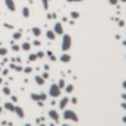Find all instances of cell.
<instances>
[{
    "label": "cell",
    "instance_id": "6da1fadb",
    "mask_svg": "<svg viewBox=\"0 0 126 126\" xmlns=\"http://www.w3.org/2000/svg\"><path fill=\"white\" fill-rule=\"evenodd\" d=\"M70 47H72V37L69 34H63V40H62V50L66 53V51H69L70 50Z\"/></svg>",
    "mask_w": 126,
    "mask_h": 126
},
{
    "label": "cell",
    "instance_id": "7a4b0ae2",
    "mask_svg": "<svg viewBox=\"0 0 126 126\" xmlns=\"http://www.w3.org/2000/svg\"><path fill=\"white\" fill-rule=\"evenodd\" d=\"M63 117H65V120H72V122H78L79 120L78 119V114L73 110H67V109L63 110Z\"/></svg>",
    "mask_w": 126,
    "mask_h": 126
},
{
    "label": "cell",
    "instance_id": "3957f363",
    "mask_svg": "<svg viewBox=\"0 0 126 126\" xmlns=\"http://www.w3.org/2000/svg\"><path fill=\"white\" fill-rule=\"evenodd\" d=\"M60 93H62V89L59 88V85H57V84H51V85H50L48 94H50L53 98H57V97H60Z\"/></svg>",
    "mask_w": 126,
    "mask_h": 126
},
{
    "label": "cell",
    "instance_id": "277c9868",
    "mask_svg": "<svg viewBox=\"0 0 126 126\" xmlns=\"http://www.w3.org/2000/svg\"><path fill=\"white\" fill-rule=\"evenodd\" d=\"M53 31L56 32V35H63V34H65L63 24H62V22H56V25H54V28H53Z\"/></svg>",
    "mask_w": 126,
    "mask_h": 126
},
{
    "label": "cell",
    "instance_id": "5b68a950",
    "mask_svg": "<svg viewBox=\"0 0 126 126\" xmlns=\"http://www.w3.org/2000/svg\"><path fill=\"white\" fill-rule=\"evenodd\" d=\"M48 116H50V119L54 122V123H57V122L60 120V116H59L57 110H50V112H48Z\"/></svg>",
    "mask_w": 126,
    "mask_h": 126
},
{
    "label": "cell",
    "instance_id": "8992f818",
    "mask_svg": "<svg viewBox=\"0 0 126 126\" xmlns=\"http://www.w3.org/2000/svg\"><path fill=\"white\" fill-rule=\"evenodd\" d=\"M13 113H16V116L19 117V119H24V117H25V112H24V109H22V107H19V106H15V110H13Z\"/></svg>",
    "mask_w": 126,
    "mask_h": 126
},
{
    "label": "cell",
    "instance_id": "52a82bcc",
    "mask_svg": "<svg viewBox=\"0 0 126 126\" xmlns=\"http://www.w3.org/2000/svg\"><path fill=\"white\" fill-rule=\"evenodd\" d=\"M5 5H6L7 10H10V12H15V10H16V5H15V0H5Z\"/></svg>",
    "mask_w": 126,
    "mask_h": 126
},
{
    "label": "cell",
    "instance_id": "ba28073f",
    "mask_svg": "<svg viewBox=\"0 0 126 126\" xmlns=\"http://www.w3.org/2000/svg\"><path fill=\"white\" fill-rule=\"evenodd\" d=\"M69 97H63L62 100H60V103H59V109L60 110H65L66 109V107H67V104H69Z\"/></svg>",
    "mask_w": 126,
    "mask_h": 126
},
{
    "label": "cell",
    "instance_id": "9c48e42d",
    "mask_svg": "<svg viewBox=\"0 0 126 126\" xmlns=\"http://www.w3.org/2000/svg\"><path fill=\"white\" fill-rule=\"evenodd\" d=\"M46 37L50 41H53V40H56V32L53 31V29H48V31H46Z\"/></svg>",
    "mask_w": 126,
    "mask_h": 126
},
{
    "label": "cell",
    "instance_id": "30bf717a",
    "mask_svg": "<svg viewBox=\"0 0 126 126\" xmlns=\"http://www.w3.org/2000/svg\"><path fill=\"white\" fill-rule=\"evenodd\" d=\"M72 60V57H70V54H67V53H63V54L60 56V62L62 63H69Z\"/></svg>",
    "mask_w": 126,
    "mask_h": 126
},
{
    "label": "cell",
    "instance_id": "8fae6325",
    "mask_svg": "<svg viewBox=\"0 0 126 126\" xmlns=\"http://www.w3.org/2000/svg\"><path fill=\"white\" fill-rule=\"evenodd\" d=\"M3 109H5V110H7V112H13V110H15V104H13L12 101H7V103H5Z\"/></svg>",
    "mask_w": 126,
    "mask_h": 126
},
{
    "label": "cell",
    "instance_id": "7c38bea8",
    "mask_svg": "<svg viewBox=\"0 0 126 126\" xmlns=\"http://www.w3.org/2000/svg\"><path fill=\"white\" fill-rule=\"evenodd\" d=\"M34 79H35V82H37L38 85H44V82H46V79H44L43 76H40V75H37Z\"/></svg>",
    "mask_w": 126,
    "mask_h": 126
},
{
    "label": "cell",
    "instance_id": "4fadbf2b",
    "mask_svg": "<svg viewBox=\"0 0 126 126\" xmlns=\"http://www.w3.org/2000/svg\"><path fill=\"white\" fill-rule=\"evenodd\" d=\"M31 31H32V34L35 35V37H40V35H41V29H40L38 27H34Z\"/></svg>",
    "mask_w": 126,
    "mask_h": 126
},
{
    "label": "cell",
    "instance_id": "5bb4252c",
    "mask_svg": "<svg viewBox=\"0 0 126 126\" xmlns=\"http://www.w3.org/2000/svg\"><path fill=\"white\" fill-rule=\"evenodd\" d=\"M22 16H24V18H29V7H28V6L22 7Z\"/></svg>",
    "mask_w": 126,
    "mask_h": 126
},
{
    "label": "cell",
    "instance_id": "9a60e30c",
    "mask_svg": "<svg viewBox=\"0 0 126 126\" xmlns=\"http://www.w3.org/2000/svg\"><path fill=\"white\" fill-rule=\"evenodd\" d=\"M21 48H22L24 51H29V50H31V44H29V43H22Z\"/></svg>",
    "mask_w": 126,
    "mask_h": 126
},
{
    "label": "cell",
    "instance_id": "2e32d148",
    "mask_svg": "<svg viewBox=\"0 0 126 126\" xmlns=\"http://www.w3.org/2000/svg\"><path fill=\"white\" fill-rule=\"evenodd\" d=\"M65 91H66L67 94H72V93H73V85H72V84L66 85V86H65Z\"/></svg>",
    "mask_w": 126,
    "mask_h": 126
},
{
    "label": "cell",
    "instance_id": "e0dca14e",
    "mask_svg": "<svg viewBox=\"0 0 126 126\" xmlns=\"http://www.w3.org/2000/svg\"><path fill=\"white\" fill-rule=\"evenodd\" d=\"M10 69H13V70H18V72L24 70V67H22V66H19V65H15V63H12V65H10Z\"/></svg>",
    "mask_w": 126,
    "mask_h": 126
},
{
    "label": "cell",
    "instance_id": "ac0fdd59",
    "mask_svg": "<svg viewBox=\"0 0 126 126\" xmlns=\"http://www.w3.org/2000/svg\"><path fill=\"white\" fill-rule=\"evenodd\" d=\"M46 54H47V56L50 57V60H51V62H56V60H57V57H56L54 54H53V53H51V51H47V53H46Z\"/></svg>",
    "mask_w": 126,
    "mask_h": 126
},
{
    "label": "cell",
    "instance_id": "d6986e66",
    "mask_svg": "<svg viewBox=\"0 0 126 126\" xmlns=\"http://www.w3.org/2000/svg\"><path fill=\"white\" fill-rule=\"evenodd\" d=\"M70 18H73V19H79L81 13H79V12H70Z\"/></svg>",
    "mask_w": 126,
    "mask_h": 126
},
{
    "label": "cell",
    "instance_id": "ffe728a7",
    "mask_svg": "<svg viewBox=\"0 0 126 126\" xmlns=\"http://www.w3.org/2000/svg\"><path fill=\"white\" fill-rule=\"evenodd\" d=\"M21 37H22V32H21V31H16V32L13 34V40H19Z\"/></svg>",
    "mask_w": 126,
    "mask_h": 126
},
{
    "label": "cell",
    "instance_id": "44dd1931",
    "mask_svg": "<svg viewBox=\"0 0 126 126\" xmlns=\"http://www.w3.org/2000/svg\"><path fill=\"white\" fill-rule=\"evenodd\" d=\"M57 85H59V88H60V89H62V88H65V86H66V82H65V79H59Z\"/></svg>",
    "mask_w": 126,
    "mask_h": 126
},
{
    "label": "cell",
    "instance_id": "7402d4cb",
    "mask_svg": "<svg viewBox=\"0 0 126 126\" xmlns=\"http://www.w3.org/2000/svg\"><path fill=\"white\" fill-rule=\"evenodd\" d=\"M31 98H32L34 101H41V100H40V94H34V93H32V94H31Z\"/></svg>",
    "mask_w": 126,
    "mask_h": 126
},
{
    "label": "cell",
    "instance_id": "603a6c76",
    "mask_svg": "<svg viewBox=\"0 0 126 126\" xmlns=\"http://www.w3.org/2000/svg\"><path fill=\"white\" fill-rule=\"evenodd\" d=\"M6 54H7V48L0 47V56H6Z\"/></svg>",
    "mask_w": 126,
    "mask_h": 126
},
{
    "label": "cell",
    "instance_id": "cb8c5ba5",
    "mask_svg": "<svg viewBox=\"0 0 126 126\" xmlns=\"http://www.w3.org/2000/svg\"><path fill=\"white\" fill-rule=\"evenodd\" d=\"M3 94L10 95V88H9V86H3Z\"/></svg>",
    "mask_w": 126,
    "mask_h": 126
},
{
    "label": "cell",
    "instance_id": "d4e9b609",
    "mask_svg": "<svg viewBox=\"0 0 126 126\" xmlns=\"http://www.w3.org/2000/svg\"><path fill=\"white\" fill-rule=\"evenodd\" d=\"M37 59H38V57H37V54H29V57H28V60H29V62H35Z\"/></svg>",
    "mask_w": 126,
    "mask_h": 126
},
{
    "label": "cell",
    "instance_id": "484cf974",
    "mask_svg": "<svg viewBox=\"0 0 126 126\" xmlns=\"http://www.w3.org/2000/svg\"><path fill=\"white\" fill-rule=\"evenodd\" d=\"M35 54H37L38 59H43V57L46 56V53H44V51H38V53H35Z\"/></svg>",
    "mask_w": 126,
    "mask_h": 126
},
{
    "label": "cell",
    "instance_id": "4316f807",
    "mask_svg": "<svg viewBox=\"0 0 126 126\" xmlns=\"http://www.w3.org/2000/svg\"><path fill=\"white\" fill-rule=\"evenodd\" d=\"M40 100H41V101H46V100H47V94L41 93V94H40Z\"/></svg>",
    "mask_w": 126,
    "mask_h": 126
},
{
    "label": "cell",
    "instance_id": "83f0119b",
    "mask_svg": "<svg viewBox=\"0 0 126 126\" xmlns=\"http://www.w3.org/2000/svg\"><path fill=\"white\" fill-rule=\"evenodd\" d=\"M41 2H43V6H44V9L47 10V9H48V0H41Z\"/></svg>",
    "mask_w": 126,
    "mask_h": 126
},
{
    "label": "cell",
    "instance_id": "f1b7e54d",
    "mask_svg": "<svg viewBox=\"0 0 126 126\" xmlns=\"http://www.w3.org/2000/svg\"><path fill=\"white\" fill-rule=\"evenodd\" d=\"M109 3H110L112 6H116V5L119 3V0H109Z\"/></svg>",
    "mask_w": 126,
    "mask_h": 126
},
{
    "label": "cell",
    "instance_id": "f546056e",
    "mask_svg": "<svg viewBox=\"0 0 126 126\" xmlns=\"http://www.w3.org/2000/svg\"><path fill=\"white\" fill-rule=\"evenodd\" d=\"M12 50H13V51H19V50H21V47H19V46H15V44H13V46H12Z\"/></svg>",
    "mask_w": 126,
    "mask_h": 126
},
{
    "label": "cell",
    "instance_id": "4dcf8cb0",
    "mask_svg": "<svg viewBox=\"0 0 126 126\" xmlns=\"http://www.w3.org/2000/svg\"><path fill=\"white\" fill-rule=\"evenodd\" d=\"M70 103H72V104H76V103H78V98H76V97H72V98H70Z\"/></svg>",
    "mask_w": 126,
    "mask_h": 126
},
{
    "label": "cell",
    "instance_id": "1f68e13d",
    "mask_svg": "<svg viewBox=\"0 0 126 126\" xmlns=\"http://www.w3.org/2000/svg\"><path fill=\"white\" fill-rule=\"evenodd\" d=\"M24 72H25V73H31V72H32V67H25Z\"/></svg>",
    "mask_w": 126,
    "mask_h": 126
},
{
    "label": "cell",
    "instance_id": "d6a6232c",
    "mask_svg": "<svg viewBox=\"0 0 126 126\" xmlns=\"http://www.w3.org/2000/svg\"><path fill=\"white\" fill-rule=\"evenodd\" d=\"M69 3H79V2H84V0H66Z\"/></svg>",
    "mask_w": 126,
    "mask_h": 126
},
{
    "label": "cell",
    "instance_id": "836d02e7",
    "mask_svg": "<svg viewBox=\"0 0 126 126\" xmlns=\"http://www.w3.org/2000/svg\"><path fill=\"white\" fill-rule=\"evenodd\" d=\"M10 100H12V103H16V101H18V97H16V95H12Z\"/></svg>",
    "mask_w": 126,
    "mask_h": 126
},
{
    "label": "cell",
    "instance_id": "e575fe53",
    "mask_svg": "<svg viewBox=\"0 0 126 126\" xmlns=\"http://www.w3.org/2000/svg\"><path fill=\"white\" fill-rule=\"evenodd\" d=\"M41 76H43V78H44V79H48V76H50V75H48V73H47V72H44V73H43V75H41Z\"/></svg>",
    "mask_w": 126,
    "mask_h": 126
},
{
    "label": "cell",
    "instance_id": "d590c367",
    "mask_svg": "<svg viewBox=\"0 0 126 126\" xmlns=\"http://www.w3.org/2000/svg\"><path fill=\"white\" fill-rule=\"evenodd\" d=\"M117 21V24H119V27H125V22L123 21H119V19H116Z\"/></svg>",
    "mask_w": 126,
    "mask_h": 126
},
{
    "label": "cell",
    "instance_id": "8d00e7d4",
    "mask_svg": "<svg viewBox=\"0 0 126 126\" xmlns=\"http://www.w3.org/2000/svg\"><path fill=\"white\" fill-rule=\"evenodd\" d=\"M40 44H41V41H40V40H35V41H34V46H37V47H38Z\"/></svg>",
    "mask_w": 126,
    "mask_h": 126
},
{
    "label": "cell",
    "instance_id": "74e56055",
    "mask_svg": "<svg viewBox=\"0 0 126 126\" xmlns=\"http://www.w3.org/2000/svg\"><path fill=\"white\" fill-rule=\"evenodd\" d=\"M122 109H123V110H126V101H123V103H122Z\"/></svg>",
    "mask_w": 126,
    "mask_h": 126
},
{
    "label": "cell",
    "instance_id": "f35d334b",
    "mask_svg": "<svg viewBox=\"0 0 126 126\" xmlns=\"http://www.w3.org/2000/svg\"><path fill=\"white\" fill-rule=\"evenodd\" d=\"M122 86H123V89H126V81H123V82H122Z\"/></svg>",
    "mask_w": 126,
    "mask_h": 126
},
{
    "label": "cell",
    "instance_id": "ab89813d",
    "mask_svg": "<svg viewBox=\"0 0 126 126\" xmlns=\"http://www.w3.org/2000/svg\"><path fill=\"white\" fill-rule=\"evenodd\" d=\"M122 98H123V101H126V93H125V94H122Z\"/></svg>",
    "mask_w": 126,
    "mask_h": 126
},
{
    "label": "cell",
    "instance_id": "60d3db41",
    "mask_svg": "<svg viewBox=\"0 0 126 126\" xmlns=\"http://www.w3.org/2000/svg\"><path fill=\"white\" fill-rule=\"evenodd\" d=\"M122 120H123V123L126 125V116H123V117H122Z\"/></svg>",
    "mask_w": 126,
    "mask_h": 126
},
{
    "label": "cell",
    "instance_id": "b9f144b4",
    "mask_svg": "<svg viewBox=\"0 0 126 126\" xmlns=\"http://www.w3.org/2000/svg\"><path fill=\"white\" fill-rule=\"evenodd\" d=\"M2 113H3V107H2V106H0V114H2Z\"/></svg>",
    "mask_w": 126,
    "mask_h": 126
},
{
    "label": "cell",
    "instance_id": "7bdbcfd3",
    "mask_svg": "<svg viewBox=\"0 0 126 126\" xmlns=\"http://www.w3.org/2000/svg\"><path fill=\"white\" fill-rule=\"evenodd\" d=\"M38 126H46V123H40V125H38Z\"/></svg>",
    "mask_w": 126,
    "mask_h": 126
},
{
    "label": "cell",
    "instance_id": "ee69618b",
    "mask_svg": "<svg viewBox=\"0 0 126 126\" xmlns=\"http://www.w3.org/2000/svg\"><path fill=\"white\" fill-rule=\"evenodd\" d=\"M24 126H31V123H25V125H24Z\"/></svg>",
    "mask_w": 126,
    "mask_h": 126
},
{
    "label": "cell",
    "instance_id": "f6af8a7d",
    "mask_svg": "<svg viewBox=\"0 0 126 126\" xmlns=\"http://www.w3.org/2000/svg\"><path fill=\"white\" fill-rule=\"evenodd\" d=\"M62 126H69V125H67V123H65V125H62Z\"/></svg>",
    "mask_w": 126,
    "mask_h": 126
},
{
    "label": "cell",
    "instance_id": "bcb514c9",
    "mask_svg": "<svg viewBox=\"0 0 126 126\" xmlns=\"http://www.w3.org/2000/svg\"><path fill=\"white\" fill-rule=\"evenodd\" d=\"M2 82H3V79H2V78H0V84H2Z\"/></svg>",
    "mask_w": 126,
    "mask_h": 126
},
{
    "label": "cell",
    "instance_id": "7dc6e473",
    "mask_svg": "<svg viewBox=\"0 0 126 126\" xmlns=\"http://www.w3.org/2000/svg\"><path fill=\"white\" fill-rule=\"evenodd\" d=\"M50 126H56V125H54V123H51V125H50Z\"/></svg>",
    "mask_w": 126,
    "mask_h": 126
},
{
    "label": "cell",
    "instance_id": "c3c4849f",
    "mask_svg": "<svg viewBox=\"0 0 126 126\" xmlns=\"http://www.w3.org/2000/svg\"><path fill=\"white\" fill-rule=\"evenodd\" d=\"M120 2H126V0H120Z\"/></svg>",
    "mask_w": 126,
    "mask_h": 126
},
{
    "label": "cell",
    "instance_id": "681fc988",
    "mask_svg": "<svg viewBox=\"0 0 126 126\" xmlns=\"http://www.w3.org/2000/svg\"><path fill=\"white\" fill-rule=\"evenodd\" d=\"M0 47H2V43H0Z\"/></svg>",
    "mask_w": 126,
    "mask_h": 126
}]
</instances>
